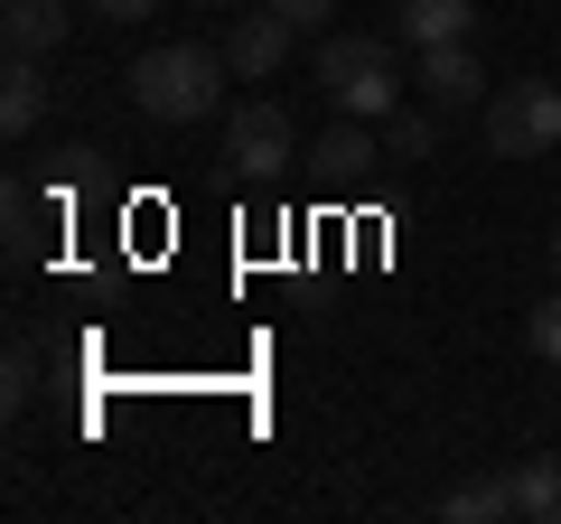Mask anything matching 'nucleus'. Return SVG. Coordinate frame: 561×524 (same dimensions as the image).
<instances>
[{"label":"nucleus","mask_w":561,"mask_h":524,"mask_svg":"<svg viewBox=\"0 0 561 524\" xmlns=\"http://www.w3.org/2000/svg\"><path fill=\"white\" fill-rule=\"evenodd\" d=\"M225 47H150V57H131V103L150 122H206L225 94Z\"/></svg>","instance_id":"nucleus-1"},{"label":"nucleus","mask_w":561,"mask_h":524,"mask_svg":"<svg viewBox=\"0 0 561 524\" xmlns=\"http://www.w3.org/2000/svg\"><path fill=\"white\" fill-rule=\"evenodd\" d=\"M319 84H328V103H337V113H356V122L402 113L393 38H328V47H319Z\"/></svg>","instance_id":"nucleus-2"},{"label":"nucleus","mask_w":561,"mask_h":524,"mask_svg":"<svg viewBox=\"0 0 561 524\" xmlns=\"http://www.w3.org/2000/svg\"><path fill=\"white\" fill-rule=\"evenodd\" d=\"M486 150H496V160H542V150H561V84L515 76L505 94H486Z\"/></svg>","instance_id":"nucleus-3"},{"label":"nucleus","mask_w":561,"mask_h":524,"mask_svg":"<svg viewBox=\"0 0 561 524\" xmlns=\"http://www.w3.org/2000/svg\"><path fill=\"white\" fill-rule=\"evenodd\" d=\"M290 150H300V132H290L280 94H243L234 113H225V169H234V179H280Z\"/></svg>","instance_id":"nucleus-4"},{"label":"nucleus","mask_w":561,"mask_h":524,"mask_svg":"<svg viewBox=\"0 0 561 524\" xmlns=\"http://www.w3.org/2000/svg\"><path fill=\"white\" fill-rule=\"evenodd\" d=\"M290 38H300V20H280L272 0H262V10H243V20L225 29V66H234L243 84H272L280 66H290Z\"/></svg>","instance_id":"nucleus-5"},{"label":"nucleus","mask_w":561,"mask_h":524,"mask_svg":"<svg viewBox=\"0 0 561 524\" xmlns=\"http://www.w3.org/2000/svg\"><path fill=\"white\" fill-rule=\"evenodd\" d=\"M421 103L431 113H486V66H478V47H421Z\"/></svg>","instance_id":"nucleus-6"},{"label":"nucleus","mask_w":561,"mask_h":524,"mask_svg":"<svg viewBox=\"0 0 561 524\" xmlns=\"http://www.w3.org/2000/svg\"><path fill=\"white\" fill-rule=\"evenodd\" d=\"M393 38L402 47H459V38H478V0H393Z\"/></svg>","instance_id":"nucleus-7"},{"label":"nucleus","mask_w":561,"mask_h":524,"mask_svg":"<svg viewBox=\"0 0 561 524\" xmlns=\"http://www.w3.org/2000/svg\"><path fill=\"white\" fill-rule=\"evenodd\" d=\"M66 20H76L66 0H10V10H0V47H10V57H57Z\"/></svg>","instance_id":"nucleus-8"},{"label":"nucleus","mask_w":561,"mask_h":524,"mask_svg":"<svg viewBox=\"0 0 561 524\" xmlns=\"http://www.w3.org/2000/svg\"><path fill=\"white\" fill-rule=\"evenodd\" d=\"M505 497H515L524 524H561V449H542V459H515L505 468Z\"/></svg>","instance_id":"nucleus-9"},{"label":"nucleus","mask_w":561,"mask_h":524,"mask_svg":"<svg viewBox=\"0 0 561 524\" xmlns=\"http://www.w3.org/2000/svg\"><path fill=\"white\" fill-rule=\"evenodd\" d=\"M38 122H47V76H38V57H10L0 66V132L28 141Z\"/></svg>","instance_id":"nucleus-10"},{"label":"nucleus","mask_w":561,"mask_h":524,"mask_svg":"<svg viewBox=\"0 0 561 524\" xmlns=\"http://www.w3.org/2000/svg\"><path fill=\"white\" fill-rule=\"evenodd\" d=\"M383 160L393 169H431L440 160V113L421 103V113H383Z\"/></svg>","instance_id":"nucleus-11"},{"label":"nucleus","mask_w":561,"mask_h":524,"mask_svg":"<svg viewBox=\"0 0 561 524\" xmlns=\"http://www.w3.org/2000/svg\"><path fill=\"white\" fill-rule=\"evenodd\" d=\"M440 515L449 524H505V515H515V497H505V478H478V487H449Z\"/></svg>","instance_id":"nucleus-12"},{"label":"nucleus","mask_w":561,"mask_h":524,"mask_svg":"<svg viewBox=\"0 0 561 524\" xmlns=\"http://www.w3.org/2000/svg\"><path fill=\"white\" fill-rule=\"evenodd\" d=\"M365 160H383V150H375V141H365V122H356V113H346V122H337V132H328V141H319V169H328V179H356V169H365Z\"/></svg>","instance_id":"nucleus-13"},{"label":"nucleus","mask_w":561,"mask_h":524,"mask_svg":"<svg viewBox=\"0 0 561 524\" xmlns=\"http://www.w3.org/2000/svg\"><path fill=\"white\" fill-rule=\"evenodd\" d=\"M38 235H47V206L28 197V187H10V272L38 262Z\"/></svg>","instance_id":"nucleus-14"},{"label":"nucleus","mask_w":561,"mask_h":524,"mask_svg":"<svg viewBox=\"0 0 561 524\" xmlns=\"http://www.w3.org/2000/svg\"><path fill=\"white\" fill-rule=\"evenodd\" d=\"M0 375H10V384H0V403L20 412L28 394H38V346H28V338H10V365H0Z\"/></svg>","instance_id":"nucleus-15"},{"label":"nucleus","mask_w":561,"mask_h":524,"mask_svg":"<svg viewBox=\"0 0 561 524\" xmlns=\"http://www.w3.org/2000/svg\"><path fill=\"white\" fill-rule=\"evenodd\" d=\"M524 338H534V356H542V365H561V291L534 309V319H524Z\"/></svg>","instance_id":"nucleus-16"},{"label":"nucleus","mask_w":561,"mask_h":524,"mask_svg":"<svg viewBox=\"0 0 561 524\" xmlns=\"http://www.w3.org/2000/svg\"><path fill=\"white\" fill-rule=\"evenodd\" d=\"M272 10H280V20H300V29H319L328 10H337V0H272Z\"/></svg>","instance_id":"nucleus-17"},{"label":"nucleus","mask_w":561,"mask_h":524,"mask_svg":"<svg viewBox=\"0 0 561 524\" xmlns=\"http://www.w3.org/2000/svg\"><path fill=\"white\" fill-rule=\"evenodd\" d=\"M94 10H103V20H122V29H131V20H150L160 0H94Z\"/></svg>","instance_id":"nucleus-18"},{"label":"nucleus","mask_w":561,"mask_h":524,"mask_svg":"<svg viewBox=\"0 0 561 524\" xmlns=\"http://www.w3.org/2000/svg\"><path fill=\"white\" fill-rule=\"evenodd\" d=\"M187 10H243V0H187Z\"/></svg>","instance_id":"nucleus-19"},{"label":"nucleus","mask_w":561,"mask_h":524,"mask_svg":"<svg viewBox=\"0 0 561 524\" xmlns=\"http://www.w3.org/2000/svg\"><path fill=\"white\" fill-rule=\"evenodd\" d=\"M552 262H561V225H552Z\"/></svg>","instance_id":"nucleus-20"}]
</instances>
